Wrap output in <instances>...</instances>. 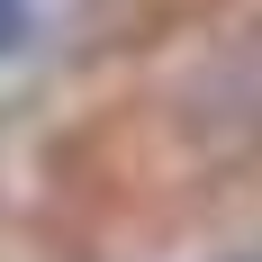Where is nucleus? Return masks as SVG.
Instances as JSON below:
<instances>
[{
    "instance_id": "1",
    "label": "nucleus",
    "mask_w": 262,
    "mask_h": 262,
    "mask_svg": "<svg viewBox=\"0 0 262 262\" xmlns=\"http://www.w3.org/2000/svg\"><path fill=\"white\" fill-rule=\"evenodd\" d=\"M27 27H36V0H0V54L27 46Z\"/></svg>"
}]
</instances>
